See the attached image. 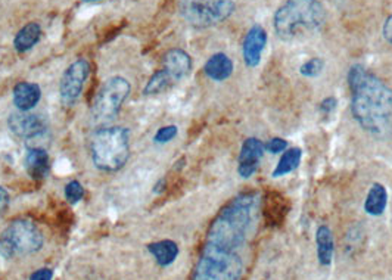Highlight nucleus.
Listing matches in <instances>:
<instances>
[{
    "label": "nucleus",
    "instance_id": "1a4fd4ad",
    "mask_svg": "<svg viewBox=\"0 0 392 280\" xmlns=\"http://www.w3.org/2000/svg\"><path fill=\"white\" fill-rule=\"evenodd\" d=\"M90 74V64L86 59H78L74 64H71L67 71L63 73L61 84H59V93H61V101L65 106H71L80 98L86 80Z\"/></svg>",
    "mask_w": 392,
    "mask_h": 280
},
{
    "label": "nucleus",
    "instance_id": "dca6fc26",
    "mask_svg": "<svg viewBox=\"0 0 392 280\" xmlns=\"http://www.w3.org/2000/svg\"><path fill=\"white\" fill-rule=\"evenodd\" d=\"M205 74L214 82H225L233 74V62L226 53H216L204 66Z\"/></svg>",
    "mask_w": 392,
    "mask_h": 280
},
{
    "label": "nucleus",
    "instance_id": "f03ea898",
    "mask_svg": "<svg viewBox=\"0 0 392 280\" xmlns=\"http://www.w3.org/2000/svg\"><path fill=\"white\" fill-rule=\"evenodd\" d=\"M261 198L255 192L241 193L221 209L206 233V248L239 254L255 221Z\"/></svg>",
    "mask_w": 392,
    "mask_h": 280
},
{
    "label": "nucleus",
    "instance_id": "7ed1b4c3",
    "mask_svg": "<svg viewBox=\"0 0 392 280\" xmlns=\"http://www.w3.org/2000/svg\"><path fill=\"white\" fill-rule=\"evenodd\" d=\"M326 22V10L319 0H286L273 17V27L283 42L311 36Z\"/></svg>",
    "mask_w": 392,
    "mask_h": 280
},
{
    "label": "nucleus",
    "instance_id": "ddd939ff",
    "mask_svg": "<svg viewBox=\"0 0 392 280\" xmlns=\"http://www.w3.org/2000/svg\"><path fill=\"white\" fill-rule=\"evenodd\" d=\"M174 83L180 82L181 78L189 75L192 70V59L185 50L172 49L164 57V68H163Z\"/></svg>",
    "mask_w": 392,
    "mask_h": 280
},
{
    "label": "nucleus",
    "instance_id": "393cba45",
    "mask_svg": "<svg viewBox=\"0 0 392 280\" xmlns=\"http://www.w3.org/2000/svg\"><path fill=\"white\" fill-rule=\"evenodd\" d=\"M177 127L176 126H165L161 127L158 131H156V135L153 138V140L156 143H167L169 140H173L177 136Z\"/></svg>",
    "mask_w": 392,
    "mask_h": 280
},
{
    "label": "nucleus",
    "instance_id": "6e6552de",
    "mask_svg": "<svg viewBox=\"0 0 392 280\" xmlns=\"http://www.w3.org/2000/svg\"><path fill=\"white\" fill-rule=\"evenodd\" d=\"M130 83L123 77H112L100 87L91 106V117L98 123H108L120 112L130 95Z\"/></svg>",
    "mask_w": 392,
    "mask_h": 280
},
{
    "label": "nucleus",
    "instance_id": "cd10ccee",
    "mask_svg": "<svg viewBox=\"0 0 392 280\" xmlns=\"http://www.w3.org/2000/svg\"><path fill=\"white\" fill-rule=\"evenodd\" d=\"M52 277H54V272L50 269H40L31 274L30 280H52Z\"/></svg>",
    "mask_w": 392,
    "mask_h": 280
},
{
    "label": "nucleus",
    "instance_id": "4468645a",
    "mask_svg": "<svg viewBox=\"0 0 392 280\" xmlns=\"http://www.w3.org/2000/svg\"><path fill=\"white\" fill-rule=\"evenodd\" d=\"M42 98V90L36 83H29V82H21L14 87L12 91V99L17 108L22 112L31 111L34 106L38 103Z\"/></svg>",
    "mask_w": 392,
    "mask_h": 280
},
{
    "label": "nucleus",
    "instance_id": "f3484780",
    "mask_svg": "<svg viewBox=\"0 0 392 280\" xmlns=\"http://www.w3.org/2000/svg\"><path fill=\"white\" fill-rule=\"evenodd\" d=\"M386 205H388L386 188L381 183H373L368 196H365L364 211L368 212L369 216L377 217V216L384 214V211L386 209Z\"/></svg>",
    "mask_w": 392,
    "mask_h": 280
},
{
    "label": "nucleus",
    "instance_id": "f8f14e48",
    "mask_svg": "<svg viewBox=\"0 0 392 280\" xmlns=\"http://www.w3.org/2000/svg\"><path fill=\"white\" fill-rule=\"evenodd\" d=\"M266 45H267V33L263 27L261 25L251 27L243 38V46H242L243 61L246 66L255 68V66L259 65Z\"/></svg>",
    "mask_w": 392,
    "mask_h": 280
},
{
    "label": "nucleus",
    "instance_id": "20e7f679",
    "mask_svg": "<svg viewBox=\"0 0 392 280\" xmlns=\"http://www.w3.org/2000/svg\"><path fill=\"white\" fill-rule=\"evenodd\" d=\"M90 151L93 164L99 170H120L130 155V133L124 127L100 128L91 136Z\"/></svg>",
    "mask_w": 392,
    "mask_h": 280
},
{
    "label": "nucleus",
    "instance_id": "bb28decb",
    "mask_svg": "<svg viewBox=\"0 0 392 280\" xmlns=\"http://www.w3.org/2000/svg\"><path fill=\"white\" fill-rule=\"evenodd\" d=\"M336 105H338V101L336 98L333 96H329V98H326L320 102V111L324 114V115H329L332 114L335 110H336Z\"/></svg>",
    "mask_w": 392,
    "mask_h": 280
},
{
    "label": "nucleus",
    "instance_id": "a211bd4d",
    "mask_svg": "<svg viewBox=\"0 0 392 280\" xmlns=\"http://www.w3.org/2000/svg\"><path fill=\"white\" fill-rule=\"evenodd\" d=\"M316 245H317L319 264L324 265V267H328V265L332 264L333 251H335L332 230L328 228V226H320V228L317 229Z\"/></svg>",
    "mask_w": 392,
    "mask_h": 280
},
{
    "label": "nucleus",
    "instance_id": "0eeeda50",
    "mask_svg": "<svg viewBox=\"0 0 392 280\" xmlns=\"http://www.w3.org/2000/svg\"><path fill=\"white\" fill-rule=\"evenodd\" d=\"M234 12L232 0H180V15L196 29L226 21Z\"/></svg>",
    "mask_w": 392,
    "mask_h": 280
},
{
    "label": "nucleus",
    "instance_id": "5701e85b",
    "mask_svg": "<svg viewBox=\"0 0 392 280\" xmlns=\"http://www.w3.org/2000/svg\"><path fill=\"white\" fill-rule=\"evenodd\" d=\"M324 68V62L320 58H311L308 61H306L301 66H299V74L312 78V77H317L323 73Z\"/></svg>",
    "mask_w": 392,
    "mask_h": 280
},
{
    "label": "nucleus",
    "instance_id": "f257e3e1",
    "mask_svg": "<svg viewBox=\"0 0 392 280\" xmlns=\"http://www.w3.org/2000/svg\"><path fill=\"white\" fill-rule=\"evenodd\" d=\"M348 86L352 117L363 130L382 135L392 121V89L363 65L351 66Z\"/></svg>",
    "mask_w": 392,
    "mask_h": 280
},
{
    "label": "nucleus",
    "instance_id": "c756f323",
    "mask_svg": "<svg viewBox=\"0 0 392 280\" xmlns=\"http://www.w3.org/2000/svg\"><path fill=\"white\" fill-rule=\"evenodd\" d=\"M9 205V193L0 186V212H3Z\"/></svg>",
    "mask_w": 392,
    "mask_h": 280
},
{
    "label": "nucleus",
    "instance_id": "423d86ee",
    "mask_svg": "<svg viewBox=\"0 0 392 280\" xmlns=\"http://www.w3.org/2000/svg\"><path fill=\"white\" fill-rule=\"evenodd\" d=\"M242 272L243 261L241 254H227L204 246L193 269L192 280H239Z\"/></svg>",
    "mask_w": 392,
    "mask_h": 280
},
{
    "label": "nucleus",
    "instance_id": "39448f33",
    "mask_svg": "<svg viewBox=\"0 0 392 280\" xmlns=\"http://www.w3.org/2000/svg\"><path fill=\"white\" fill-rule=\"evenodd\" d=\"M43 246V235L30 220H15L0 235V256L17 258L31 256Z\"/></svg>",
    "mask_w": 392,
    "mask_h": 280
},
{
    "label": "nucleus",
    "instance_id": "6ab92c4d",
    "mask_svg": "<svg viewBox=\"0 0 392 280\" xmlns=\"http://www.w3.org/2000/svg\"><path fill=\"white\" fill-rule=\"evenodd\" d=\"M40 37H42L40 25H38L37 22H29L27 25H24L22 29L18 31V34L15 36L14 46L20 53L29 52L38 43Z\"/></svg>",
    "mask_w": 392,
    "mask_h": 280
},
{
    "label": "nucleus",
    "instance_id": "c85d7f7f",
    "mask_svg": "<svg viewBox=\"0 0 392 280\" xmlns=\"http://www.w3.org/2000/svg\"><path fill=\"white\" fill-rule=\"evenodd\" d=\"M382 34H384V38L386 40V42H388L389 45H392V13L386 18V21H385V24H384Z\"/></svg>",
    "mask_w": 392,
    "mask_h": 280
},
{
    "label": "nucleus",
    "instance_id": "9d476101",
    "mask_svg": "<svg viewBox=\"0 0 392 280\" xmlns=\"http://www.w3.org/2000/svg\"><path fill=\"white\" fill-rule=\"evenodd\" d=\"M8 124L12 133H15L18 138L34 140L45 136L46 133V119L40 114H31V112H15L10 114Z\"/></svg>",
    "mask_w": 392,
    "mask_h": 280
},
{
    "label": "nucleus",
    "instance_id": "2eb2a0df",
    "mask_svg": "<svg viewBox=\"0 0 392 280\" xmlns=\"http://www.w3.org/2000/svg\"><path fill=\"white\" fill-rule=\"evenodd\" d=\"M25 168L34 180H42L47 176L49 171V155L45 148L33 146L25 155Z\"/></svg>",
    "mask_w": 392,
    "mask_h": 280
},
{
    "label": "nucleus",
    "instance_id": "aec40b11",
    "mask_svg": "<svg viewBox=\"0 0 392 280\" xmlns=\"http://www.w3.org/2000/svg\"><path fill=\"white\" fill-rule=\"evenodd\" d=\"M149 252L153 256L155 261L158 263L163 267H167V265L173 264L179 256V246L176 242L173 241H160V242H153L148 246Z\"/></svg>",
    "mask_w": 392,
    "mask_h": 280
},
{
    "label": "nucleus",
    "instance_id": "9b49d317",
    "mask_svg": "<svg viewBox=\"0 0 392 280\" xmlns=\"http://www.w3.org/2000/svg\"><path fill=\"white\" fill-rule=\"evenodd\" d=\"M264 151V143L257 138H250L242 143L238 158V175L242 179H250L255 175Z\"/></svg>",
    "mask_w": 392,
    "mask_h": 280
},
{
    "label": "nucleus",
    "instance_id": "412c9836",
    "mask_svg": "<svg viewBox=\"0 0 392 280\" xmlns=\"http://www.w3.org/2000/svg\"><path fill=\"white\" fill-rule=\"evenodd\" d=\"M301 156H303V151L299 148L287 149L279 159V163H278L276 168L273 170L271 176L282 177V176H286V175H289V172L295 171L299 167V163H301Z\"/></svg>",
    "mask_w": 392,
    "mask_h": 280
},
{
    "label": "nucleus",
    "instance_id": "a878e982",
    "mask_svg": "<svg viewBox=\"0 0 392 280\" xmlns=\"http://www.w3.org/2000/svg\"><path fill=\"white\" fill-rule=\"evenodd\" d=\"M264 148L267 152L270 154H279V152H283L286 151L287 148V142L282 138H273L270 139L266 145H264Z\"/></svg>",
    "mask_w": 392,
    "mask_h": 280
},
{
    "label": "nucleus",
    "instance_id": "7c9ffc66",
    "mask_svg": "<svg viewBox=\"0 0 392 280\" xmlns=\"http://www.w3.org/2000/svg\"><path fill=\"white\" fill-rule=\"evenodd\" d=\"M86 2H96V0H86Z\"/></svg>",
    "mask_w": 392,
    "mask_h": 280
},
{
    "label": "nucleus",
    "instance_id": "b1692460",
    "mask_svg": "<svg viewBox=\"0 0 392 280\" xmlns=\"http://www.w3.org/2000/svg\"><path fill=\"white\" fill-rule=\"evenodd\" d=\"M83 195H84V189H83V184L80 182L73 180L67 186H65V198L68 199V202L77 204L78 201H82Z\"/></svg>",
    "mask_w": 392,
    "mask_h": 280
},
{
    "label": "nucleus",
    "instance_id": "4be33fe9",
    "mask_svg": "<svg viewBox=\"0 0 392 280\" xmlns=\"http://www.w3.org/2000/svg\"><path fill=\"white\" fill-rule=\"evenodd\" d=\"M173 84H174V82L172 80V77H169L164 70H161L158 73H155L149 78V82L145 87V93H146V95H158V93L165 91Z\"/></svg>",
    "mask_w": 392,
    "mask_h": 280
}]
</instances>
